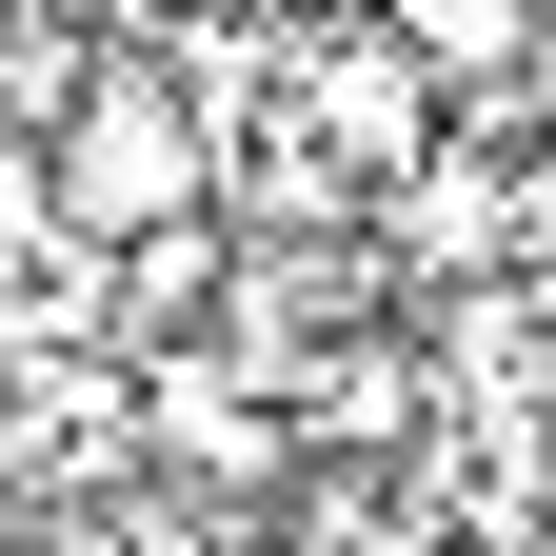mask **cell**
Listing matches in <instances>:
<instances>
[{"label": "cell", "mask_w": 556, "mask_h": 556, "mask_svg": "<svg viewBox=\"0 0 556 556\" xmlns=\"http://www.w3.org/2000/svg\"><path fill=\"white\" fill-rule=\"evenodd\" d=\"M517 278H556V139H517Z\"/></svg>", "instance_id": "277c9868"}, {"label": "cell", "mask_w": 556, "mask_h": 556, "mask_svg": "<svg viewBox=\"0 0 556 556\" xmlns=\"http://www.w3.org/2000/svg\"><path fill=\"white\" fill-rule=\"evenodd\" d=\"M40 219L60 239H160V219H219V119H199V80H179V60H100V80H80V119H60L40 139Z\"/></svg>", "instance_id": "6da1fadb"}, {"label": "cell", "mask_w": 556, "mask_h": 556, "mask_svg": "<svg viewBox=\"0 0 556 556\" xmlns=\"http://www.w3.org/2000/svg\"><path fill=\"white\" fill-rule=\"evenodd\" d=\"M219 318H239V219L119 239V338H139V358H179V338H219Z\"/></svg>", "instance_id": "3957f363"}, {"label": "cell", "mask_w": 556, "mask_h": 556, "mask_svg": "<svg viewBox=\"0 0 556 556\" xmlns=\"http://www.w3.org/2000/svg\"><path fill=\"white\" fill-rule=\"evenodd\" d=\"M378 258L397 278H517V160L497 139H438V160L378 199Z\"/></svg>", "instance_id": "7a4b0ae2"}]
</instances>
